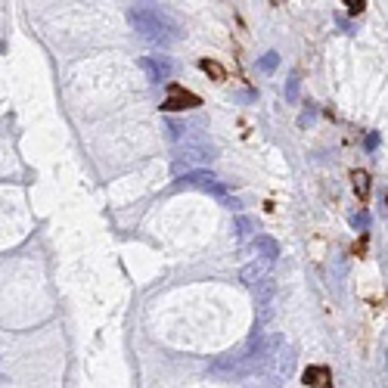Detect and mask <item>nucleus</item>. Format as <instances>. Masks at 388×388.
I'll return each instance as SVG.
<instances>
[{"instance_id": "nucleus-1", "label": "nucleus", "mask_w": 388, "mask_h": 388, "mask_svg": "<svg viewBox=\"0 0 388 388\" xmlns=\"http://www.w3.org/2000/svg\"><path fill=\"white\" fill-rule=\"evenodd\" d=\"M127 19H131V25L137 28L143 38H150V41H159V44H168L171 41V22L165 19L159 10H152V7H134L131 13H127Z\"/></svg>"}, {"instance_id": "nucleus-9", "label": "nucleus", "mask_w": 388, "mask_h": 388, "mask_svg": "<svg viewBox=\"0 0 388 388\" xmlns=\"http://www.w3.org/2000/svg\"><path fill=\"white\" fill-rule=\"evenodd\" d=\"M202 69H205V72H212V75L218 78V81H224V69H221L218 63H208V59H202Z\"/></svg>"}, {"instance_id": "nucleus-10", "label": "nucleus", "mask_w": 388, "mask_h": 388, "mask_svg": "<svg viewBox=\"0 0 388 388\" xmlns=\"http://www.w3.org/2000/svg\"><path fill=\"white\" fill-rule=\"evenodd\" d=\"M252 227H255V224H252V218H243V214L236 218V233H239V236H245Z\"/></svg>"}, {"instance_id": "nucleus-2", "label": "nucleus", "mask_w": 388, "mask_h": 388, "mask_svg": "<svg viewBox=\"0 0 388 388\" xmlns=\"http://www.w3.org/2000/svg\"><path fill=\"white\" fill-rule=\"evenodd\" d=\"M212 376L218 379H233V376H243V354H224L212 363Z\"/></svg>"}, {"instance_id": "nucleus-6", "label": "nucleus", "mask_w": 388, "mask_h": 388, "mask_svg": "<svg viewBox=\"0 0 388 388\" xmlns=\"http://www.w3.org/2000/svg\"><path fill=\"white\" fill-rule=\"evenodd\" d=\"M255 252L261 255V261H276V255H280V245H276V239L270 236H255Z\"/></svg>"}, {"instance_id": "nucleus-7", "label": "nucleus", "mask_w": 388, "mask_h": 388, "mask_svg": "<svg viewBox=\"0 0 388 388\" xmlns=\"http://www.w3.org/2000/svg\"><path fill=\"white\" fill-rule=\"evenodd\" d=\"M274 292H276V283L270 280V276L258 280V286H255V301H258V307H267L270 298H274Z\"/></svg>"}, {"instance_id": "nucleus-13", "label": "nucleus", "mask_w": 388, "mask_h": 388, "mask_svg": "<svg viewBox=\"0 0 388 388\" xmlns=\"http://www.w3.org/2000/svg\"><path fill=\"white\" fill-rule=\"evenodd\" d=\"M351 224H354V227H367V214H354V218H351Z\"/></svg>"}, {"instance_id": "nucleus-4", "label": "nucleus", "mask_w": 388, "mask_h": 388, "mask_svg": "<svg viewBox=\"0 0 388 388\" xmlns=\"http://www.w3.org/2000/svg\"><path fill=\"white\" fill-rule=\"evenodd\" d=\"M193 106H199V96H193L187 90H181L177 84H171V96L165 100V109L168 112H181V109H193Z\"/></svg>"}, {"instance_id": "nucleus-3", "label": "nucleus", "mask_w": 388, "mask_h": 388, "mask_svg": "<svg viewBox=\"0 0 388 388\" xmlns=\"http://www.w3.org/2000/svg\"><path fill=\"white\" fill-rule=\"evenodd\" d=\"M140 65L146 69V75H150V81H168V75H171V63L165 57H143L140 59Z\"/></svg>"}, {"instance_id": "nucleus-8", "label": "nucleus", "mask_w": 388, "mask_h": 388, "mask_svg": "<svg viewBox=\"0 0 388 388\" xmlns=\"http://www.w3.org/2000/svg\"><path fill=\"white\" fill-rule=\"evenodd\" d=\"M351 181H354L357 196H360V199H367V193H369V177L363 174V171H354V177H351Z\"/></svg>"}, {"instance_id": "nucleus-14", "label": "nucleus", "mask_w": 388, "mask_h": 388, "mask_svg": "<svg viewBox=\"0 0 388 388\" xmlns=\"http://www.w3.org/2000/svg\"><path fill=\"white\" fill-rule=\"evenodd\" d=\"M348 10L357 16V13H360V10H363V3H360V0H357V3H348Z\"/></svg>"}, {"instance_id": "nucleus-5", "label": "nucleus", "mask_w": 388, "mask_h": 388, "mask_svg": "<svg viewBox=\"0 0 388 388\" xmlns=\"http://www.w3.org/2000/svg\"><path fill=\"white\" fill-rule=\"evenodd\" d=\"M264 276H267V261H258V258H255V261H249L243 270H239V280H243L245 286H255V283L264 280Z\"/></svg>"}, {"instance_id": "nucleus-11", "label": "nucleus", "mask_w": 388, "mask_h": 388, "mask_svg": "<svg viewBox=\"0 0 388 388\" xmlns=\"http://www.w3.org/2000/svg\"><path fill=\"white\" fill-rule=\"evenodd\" d=\"M261 69H267V72H270V69H276V53H267V57L261 59Z\"/></svg>"}, {"instance_id": "nucleus-12", "label": "nucleus", "mask_w": 388, "mask_h": 388, "mask_svg": "<svg viewBox=\"0 0 388 388\" xmlns=\"http://www.w3.org/2000/svg\"><path fill=\"white\" fill-rule=\"evenodd\" d=\"M295 94H298V81H295V78H292V81H289V90H286V96H289V100H295Z\"/></svg>"}]
</instances>
